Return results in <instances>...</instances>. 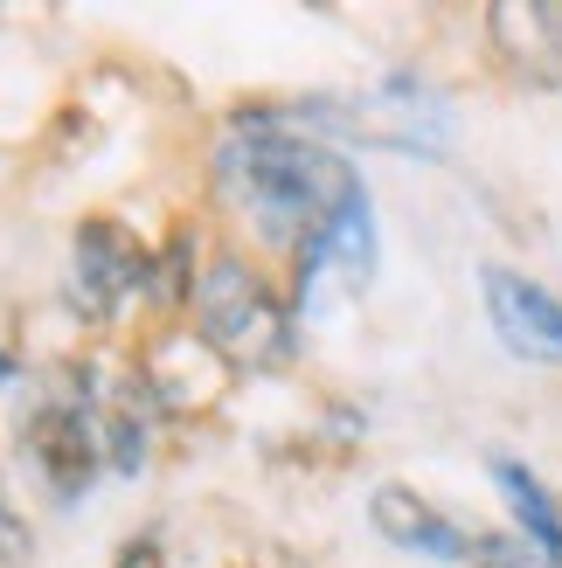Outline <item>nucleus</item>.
<instances>
[{
	"label": "nucleus",
	"mask_w": 562,
	"mask_h": 568,
	"mask_svg": "<svg viewBox=\"0 0 562 568\" xmlns=\"http://www.w3.org/2000/svg\"><path fill=\"white\" fill-rule=\"evenodd\" d=\"M8 382H14V354H8V347H0V388H8Z\"/></svg>",
	"instance_id": "obj_13"
},
{
	"label": "nucleus",
	"mask_w": 562,
	"mask_h": 568,
	"mask_svg": "<svg viewBox=\"0 0 562 568\" xmlns=\"http://www.w3.org/2000/svg\"><path fill=\"white\" fill-rule=\"evenodd\" d=\"M194 339L209 354H222L230 367H278L292 347V320L271 298V284L237 264V257H209L194 277Z\"/></svg>",
	"instance_id": "obj_2"
},
{
	"label": "nucleus",
	"mask_w": 562,
	"mask_h": 568,
	"mask_svg": "<svg viewBox=\"0 0 562 568\" xmlns=\"http://www.w3.org/2000/svg\"><path fill=\"white\" fill-rule=\"evenodd\" d=\"M465 568H528V548L508 541V534H480V548H472Z\"/></svg>",
	"instance_id": "obj_10"
},
{
	"label": "nucleus",
	"mask_w": 562,
	"mask_h": 568,
	"mask_svg": "<svg viewBox=\"0 0 562 568\" xmlns=\"http://www.w3.org/2000/svg\"><path fill=\"white\" fill-rule=\"evenodd\" d=\"M508 70L528 83H562V8H542V0H508V8L486 14Z\"/></svg>",
	"instance_id": "obj_7"
},
{
	"label": "nucleus",
	"mask_w": 562,
	"mask_h": 568,
	"mask_svg": "<svg viewBox=\"0 0 562 568\" xmlns=\"http://www.w3.org/2000/svg\"><path fill=\"white\" fill-rule=\"evenodd\" d=\"M493 486H500V499H508L521 541L535 548V561L542 568H562V506H555V493L521 458H493Z\"/></svg>",
	"instance_id": "obj_8"
},
{
	"label": "nucleus",
	"mask_w": 562,
	"mask_h": 568,
	"mask_svg": "<svg viewBox=\"0 0 562 568\" xmlns=\"http://www.w3.org/2000/svg\"><path fill=\"white\" fill-rule=\"evenodd\" d=\"M0 568H28V527L14 520L8 499H0Z\"/></svg>",
	"instance_id": "obj_11"
},
{
	"label": "nucleus",
	"mask_w": 562,
	"mask_h": 568,
	"mask_svg": "<svg viewBox=\"0 0 562 568\" xmlns=\"http://www.w3.org/2000/svg\"><path fill=\"white\" fill-rule=\"evenodd\" d=\"M480 298H486V326L500 333V347L521 361H562V298L549 284H535L514 264H486L480 271Z\"/></svg>",
	"instance_id": "obj_5"
},
{
	"label": "nucleus",
	"mask_w": 562,
	"mask_h": 568,
	"mask_svg": "<svg viewBox=\"0 0 562 568\" xmlns=\"http://www.w3.org/2000/svg\"><path fill=\"white\" fill-rule=\"evenodd\" d=\"M111 568H167V555H160V541H126Z\"/></svg>",
	"instance_id": "obj_12"
},
{
	"label": "nucleus",
	"mask_w": 562,
	"mask_h": 568,
	"mask_svg": "<svg viewBox=\"0 0 562 568\" xmlns=\"http://www.w3.org/2000/svg\"><path fill=\"white\" fill-rule=\"evenodd\" d=\"M21 450L36 458V471L49 478L56 499H77V493H91V478L104 471L111 416L91 409V388L83 382H56L42 403L21 416Z\"/></svg>",
	"instance_id": "obj_3"
},
{
	"label": "nucleus",
	"mask_w": 562,
	"mask_h": 568,
	"mask_svg": "<svg viewBox=\"0 0 562 568\" xmlns=\"http://www.w3.org/2000/svg\"><path fill=\"white\" fill-rule=\"evenodd\" d=\"M369 527L382 534L389 548H403V555H424V561H452V568H465L472 561V534L452 520V514H438V506L424 499V493H410V486H375L369 493Z\"/></svg>",
	"instance_id": "obj_6"
},
{
	"label": "nucleus",
	"mask_w": 562,
	"mask_h": 568,
	"mask_svg": "<svg viewBox=\"0 0 562 568\" xmlns=\"http://www.w3.org/2000/svg\"><path fill=\"white\" fill-rule=\"evenodd\" d=\"M215 187L258 230V243L285 250L299 264V298L313 292L333 230L369 202L354 160H341L313 132H299L285 111H237V125L215 146Z\"/></svg>",
	"instance_id": "obj_1"
},
{
	"label": "nucleus",
	"mask_w": 562,
	"mask_h": 568,
	"mask_svg": "<svg viewBox=\"0 0 562 568\" xmlns=\"http://www.w3.org/2000/svg\"><path fill=\"white\" fill-rule=\"evenodd\" d=\"M160 257L139 243L119 215H83L70 236V298L83 320H111L139 284H153Z\"/></svg>",
	"instance_id": "obj_4"
},
{
	"label": "nucleus",
	"mask_w": 562,
	"mask_h": 568,
	"mask_svg": "<svg viewBox=\"0 0 562 568\" xmlns=\"http://www.w3.org/2000/svg\"><path fill=\"white\" fill-rule=\"evenodd\" d=\"M327 264H341V277L354 284V292H369V277H375V209H369V202H361L341 230H333Z\"/></svg>",
	"instance_id": "obj_9"
}]
</instances>
